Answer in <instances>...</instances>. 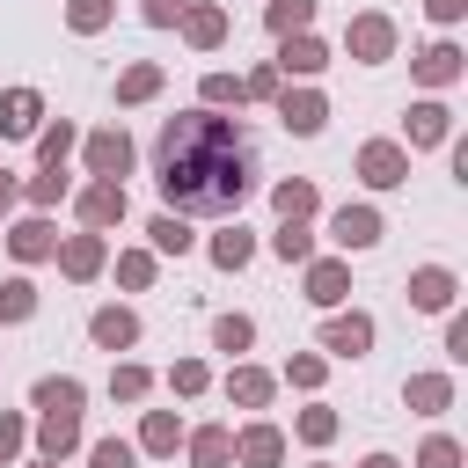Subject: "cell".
Here are the masks:
<instances>
[{
  "label": "cell",
  "instance_id": "1",
  "mask_svg": "<svg viewBox=\"0 0 468 468\" xmlns=\"http://www.w3.org/2000/svg\"><path fill=\"white\" fill-rule=\"evenodd\" d=\"M154 168H161V197L176 212H241V197L256 190L249 132L234 117H212V110L168 117L154 139Z\"/></svg>",
  "mask_w": 468,
  "mask_h": 468
},
{
  "label": "cell",
  "instance_id": "2",
  "mask_svg": "<svg viewBox=\"0 0 468 468\" xmlns=\"http://www.w3.org/2000/svg\"><path fill=\"white\" fill-rule=\"evenodd\" d=\"M344 44H351V58H388V51H395V22H388V15H358V22L344 29Z\"/></svg>",
  "mask_w": 468,
  "mask_h": 468
},
{
  "label": "cell",
  "instance_id": "3",
  "mask_svg": "<svg viewBox=\"0 0 468 468\" xmlns=\"http://www.w3.org/2000/svg\"><path fill=\"white\" fill-rule=\"evenodd\" d=\"M358 176H366L373 190H388V183H402V176H410V161H402V146H395V139H373V146L358 154Z\"/></svg>",
  "mask_w": 468,
  "mask_h": 468
},
{
  "label": "cell",
  "instance_id": "4",
  "mask_svg": "<svg viewBox=\"0 0 468 468\" xmlns=\"http://www.w3.org/2000/svg\"><path fill=\"white\" fill-rule=\"evenodd\" d=\"M88 168H95L102 183H117V176L132 168V139H124V132H95V139H88Z\"/></svg>",
  "mask_w": 468,
  "mask_h": 468
},
{
  "label": "cell",
  "instance_id": "5",
  "mask_svg": "<svg viewBox=\"0 0 468 468\" xmlns=\"http://www.w3.org/2000/svg\"><path fill=\"white\" fill-rule=\"evenodd\" d=\"M37 117H44V95H37V88H7V95H0V132L22 139V132H37Z\"/></svg>",
  "mask_w": 468,
  "mask_h": 468
},
{
  "label": "cell",
  "instance_id": "6",
  "mask_svg": "<svg viewBox=\"0 0 468 468\" xmlns=\"http://www.w3.org/2000/svg\"><path fill=\"white\" fill-rule=\"evenodd\" d=\"M329 234H336L344 249H373V241H380V212H366V205H344V212L329 219Z\"/></svg>",
  "mask_w": 468,
  "mask_h": 468
},
{
  "label": "cell",
  "instance_id": "7",
  "mask_svg": "<svg viewBox=\"0 0 468 468\" xmlns=\"http://www.w3.org/2000/svg\"><path fill=\"white\" fill-rule=\"evenodd\" d=\"M278 117H285V132H300V139H307V132H322L329 102H322L314 88H300V95H285V102H278Z\"/></svg>",
  "mask_w": 468,
  "mask_h": 468
},
{
  "label": "cell",
  "instance_id": "8",
  "mask_svg": "<svg viewBox=\"0 0 468 468\" xmlns=\"http://www.w3.org/2000/svg\"><path fill=\"white\" fill-rule=\"evenodd\" d=\"M322 344H329L336 358H358V351L373 344V322H366V314H336V322L322 329Z\"/></svg>",
  "mask_w": 468,
  "mask_h": 468
},
{
  "label": "cell",
  "instance_id": "9",
  "mask_svg": "<svg viewBox=\"0 0 468 468\" xmlns=\"http://www.w3.org/2000/svg\"><path fill=\"white\" fill-rule=\"evenodd\" d=\"M234 453H241L249 468H278V461H285V439H278L271 424H249V431L234 439Z\"/></svg>",
  "mask_w": 468,
  "mask_h": 468
},
{
  "label": "cell",
  "instance_id": "10",
  "mask_svg": "<svg viewBox=\"0 0 468 468\" xmlns=\"http://www.w3.org/2000/svg\"><path fill=\"white\" fill-rule=\"evenodd\" d=\"M80 219H88V227H110V219H124V183H88V197H80Z\"/></svg>",
  "mask_w": 468,
  "mask_h": 468
},
{
  "label": "cell",
  "instance_id": "11",
  "mask_svg": "<svg viewBox=\"0 0 468 468\" xmlns=\"http://www.w3.org/2000/svg\"><path fill=\"white\" fill-rule=\"evenodd\" d=\"M410 300H417V307H431V314H439V307H453V271L424 263V271L410 278Z\"/></svg>",
  "mask_w": 468,
  "mask_h": 468
},
{
  "label": "cell",
  "instance_id": "12",
  "mask_svg": "<svg viewBox=\"0 0 468 468\" xmlns=\"http://www.w3.org/2000/svg\"><path fill=\"white\" fill-rule=\"evenodd\" d=\"M344 285H351V271H344V263H314V271H307V300H314V307H336V300H344Z\"/></svg>",
  "mask_w": 468,
  "mask_h": 468
},
{
  "label": "cell",
  "instance_id": "13",
  "mask_svg": "<svg viewBox=\"0 0 468 468\" xmlns=\"http://www.w3.org/2000/svg\"><path fill=\"white\" fill-rule=\"evenodd\" d=\"M88 329H95V344H102V351H124V344H132V336H139V322H132V314H124V307H102V314H95V322H88Z\"/></svg>",
  "mask_w": 468,
  "mask_h": 468
},
{
  "label": "cell",
  "instance_id": "14",
  "mask_svg": "<svg viewBox=\"0 0 468 468\" xmlns=\"http://www.w3.org/2000/svg\"><path fill=\"white\" fill-rule=\"evenodd\" d=\"M278 66H285V73H322V66H329V51H322L314 37H285V51H278Z\"/></svg>",
  "mask_w": 468,
  "mask_h": 468
},
{
  "label": "cell",
  "instance_id": "15",
  "mask_svg": "<svg viewBox=\"0 0 468 468\" xmlns=\"http://www.w3.org/2000/svg\"><path fill=\"white\" fill-rule=\"evenodd\" d=\"M446 139V102H417L410 110V146H439Z\"/></svg>",
  "mask_w": 468,
  "mask_h": 468
},
{
  "label": "cell",
  "instance_id": "16",
  "mask_svg": "<svg viewBox=\"0 0 468 468\" xmlns=\"http://www.w3.org/2000/svg\"><path fill=\"white\" fill-rule=\"evenodd\" d=\"M80 446V417H66V410H44V453L58 461V453H73Z\"/></svg>",
  "mask_w": 468,
  "mask_h": 468
},
{
  "label": "cell",
  "instance_id": "17",
  "mask_svg": "<svg viewBox=\"0 0 468 468\" xmlns=\"http://www.w3.org/2000/svg\"><path fill=\"white\" fill-rule=\"evenodd\" d=\"M190 461H197V468H227V461H234V439H227L219 424H205V431L190 439Z\"/></svg>",
  "mask_w": 468,
  "mask_h": 468
},
{
  "label": "cell",
  "instance_id": "18",
  "mask_svg": "<svg viewBox=\"0 0 468 468\" xmlns=\"http://www.w3.org/2000/svg\"><path fill=\"white\" fill-rule=\"evenodd\" d=\"M417 73H424L431 88H446V80L461 73V51H453V44H431V51H417Z\"/></svg>",
  "mask_w": 468,
  "mask_h": 468
},
{
  "label": "cell",
  "instance_id": "19",
  "mask_svg": "<svg viewBox=\"0 0 468 468\" xmlns=\"http://www.w3.org/2000/svg\"><path fill=\"white\" fill-rule=\"evenodd\" d=\"M7 241H15V256H22V263H37V256H51V249H58V241H51V227H44V219H22V227H15V234H7Z\"/></svg>",
  "mask_w": 468,
  "mask_h": 468
},
{
  "label": "cell",
  "instance_id": "20",
  "mask_svg": "<svg viewBox=\"0 0 468 468\" xmlns=\"http://www.w3.org/2000/svg\"><path fill=\"white\" fill-rule=\"evenodd\" d=\"M37 410H66V417H80V380H37Z\"/></svg>",
  "mask_w": 468,
  "mask_h": 468
},
{
  "label": "cell",
  "instance_id": "21",
  "mask_svg": "<svg viewBox=\"0 0 468 468\" xmlns=\"http://www.w3.org/2000/svg\"><path fill=\"white\" fill-rule=\"evenodd\" d=\"M410 402L431 417V410H446V402H453V380H446V373H417V380H410Z\"/></svg>",
  "mask_w": 468,
  "mask_h": 468
},
{
  "label": "cell",
  "instance_id": "22",
  "mask_svg": "<svg viewBox=\"0 0 468 468\" xmlns=\"http://www.w3.org/2000/svg\"><path fill=\"white\" fill-rule=\"evenodd\" d=\"M271 249H278V256H285V263H307V256H314V234H307V227H300V219H285V227H278V234H271Z\"/></svg>",
  "mask_w": 468,
  "mask_h": 468
},
{
  "label": "cell",
  "instance_id": "23",
  "mask_svg": "<svg viewBox=\"0 0 468 468\" xmlns=\"http://www.w3.org/2000/svg\"><path fill=\"white\" fill-rule=\"evenodd\" d=\"M66 271H73V278H95V271H102V241H95V234H73V241H66Z\"/></svg>",
  "mask_w": 468,
  "mask_h": 468
},
{
  "label": "cell",
  "instance_id": "24",
  "mask_svg": "<svg viewBox=\"0 0 468 468\" xmlns=\"http://www.w3.org/2000/svg\"><path fill=\"white\" fill-rule=\"evenodd\" d=\"M227 388H234V402H241V410H263V402H271V373H256V366H241Z\"/></svg>",
  "mask_w": 468,
  "mask_h": 468
},
{
  "label": "cell",
  "instance_id": "25",
  "mask_svg": "<svg viewBox=\"0 0 468 468\" xmlns=\"http://www.w3.org/2000/svg\"><path fill=\"white\" fill-rule=\"evenodd\" d=\"M176 439H183V424H176L168 410H154V417H146V431H139V446H146V453H176Z\"/></svg>",
  "mask_w": 468,
  "mask_h": 468
},
{
  "label": "cell",
  "instance_id": "26",
  "mask_svg": "<svg viewBox=\"0 0 468 468\" xmlns=\"http://www.w3.org/2000/svg\"><path fill=\"white\" fill-rule=\"evenodd\" d=\"M183 22H190V44H219L227 37V15L219 7H183Z\"/></svg>",
  "mask_w": 468,
  "mask_h": 468
},
{
  "label": "cell",
  "instance_id": "27",
  "mask_svg": "<svg viewBox=\"0 0 468 468\" xmlns=\"http://www.w3.org/2000/svg\"><path fill=\"white\" fill-rule=\"evenodd\" d=\"M314 22V0H271V29L278 37H292V29H307Z\"/></svg>",
  "mask_w": 468,
  "mask_h": 468
},
{
  "label": "cell",
  "instance_id": "28",
  "mask_svg": "<svg viewBox=\"0 0 468 468\" xmlns=\"http://www.w3.org/2000/svg\"><path fill=\"white\" fill-rule=\"evenodd\" d=\"M271 197H278V212H285V219H307V212H314V183H278Z\"/></svg>",
  "mask_w": 468,
  "mask_h": 468
},
{
  "label": "cell",
  "instance_id": "29",
  "mask_svg": "<svg viewBox=\"0 0 468 468\" xmlns=\"http://www.w3.org/2000/svg\"><path fill=\"white\" fill-rule=\"evenodd\" d=\"M154 249H168V256H183V249H190V227H183V212H161V219H154Z\"/></svg>",
  "mask_w": 468,
  "mask_h": 468
},
{
  "label": "cell",
  "instance_id": "30",
  "mask_svg": "<svg viewBox=\"0 0 468 468\" xmlns=\"http://www.w3.org/2000/svg\"><path fill=\"white\" fill-rule=\"evenodd\" d=\"M249 249H256V241H249L241 227H227V234L212 241V263H227V271H241V263H249Z\"/></svg>",
  "mask_w": 468,
  "mask_h": 468
},
{
  "label": "cell",
  "instance_id": "31",
  "mask_svg": "<svg viewBox=\"0 0 468 468\" xmlns=\"http://www.w3.org/2000/svg\"><path fill=\"white\" fill-rule=\"evenodd\" d=\"M29 307H37V285H29V278H7V285H0V314H7V322H22Z\"/></svg>",
  "mask_w": 468,
  "mask_h": 468
},
{
  "label": "cell",
  "instance_id": "32",
  "mask_svg": "<svg viewBox=\"0 0 468 468\" xmlns=\"http://www.w3.org/2000/svg\"><path fill=\"white\" fill-rule=\"evenodd\" d=\"M249 336H256V329H249V314H219V322H212V344H219V351H241Z\"/></svg>",
  "mask_w": 468,
  "mask_h": 468
},
{
  "label": "cell",
  "instance_id": "33",
  "mask_svg": "<svg viewBox=\"0 0 468 468\" xmlns=\"http://www.w3.org/2000/svg\"><path fill=\"white\" fill-rule=\"evenodd\" d=\"M154 88H161V73H154V66H132V73L117 80V95H124V102H146Z\"/></svg>",
  "mask_w": 468,
  "mask_h": 468
},
{
  "label": "cell",
  "instance_id": "34",
  "mask_svg": "<svg viewBox=\"0 0 468 468\" xmlns=\"http://www.w3.org/2000/svg\"><path fill=\"white\" fill-rule=\"evenodd\" d=\"M88 468H139V453H132L124 439H102V446L88 453Z\"/></svg>",
  "mask_w": 468,
  "mask_h": 468
},
{
  "label": "cell",
  "instance_id": "35",
  "mask_svg": "<svg viewBox=\"0 0 468 468\" xmlns=\"http://www.w3.org/2000/svg\"><path fill=\"white\" fill-rule=\"evenodd\" d=\"M110 395H117V402H139V395H146V373H139V366H117V373H110Z\"/></svg>",
  "mask_w": 468,
  "mask_h": 468
},
{
  "label": "cell",
  "instance_id": "36",
  "mask_svg": "<svg viewBox=\"0 0 468 468\" xmlns=\"http://www.w3.org/2000/svg\"><path fill=\"white\" fill-rule=\"evenodd\" d=\"M110 22V0H73V29L88 37V29H102Z\"/></svg>",
  "mask_w": 468,
  "mask_h": 468
},
{
  "label": "cell",
  "instance_id": "37",
  "mask_svg": "<svg viewBox=\"0 0 468 468\" xmlns=\"http://www.w3.org/2000/svg\"><path fill=\"white\" fill-rule=\"evenodd\" d=\"M417 468H461V446H453V439H431V446L417 453Z\"/></svg>",
  "mask_w": 468,
  "mask_h": 468
},
{
  "label": "cell",
  "instance_id": "38",
  "mask_svg": "<svg viewBox=\"0 0 468 468\" xmlns=\"http://www.w3.org/2000/svg\"><path fill=\"white\" fill-rule=\"evenodd\" d=\"M205 102H241V80L234 73H205Z\"/></svg>",
  "mask_w": 468,
  "mask_h": 468
},
{
  "label": "cell",
  "instance_id": "39",
  "mask_svg": "<svg viewBox=\"0 0 468 468\" xmlns=\"http://www.w3.org/2000/svg\"><path fill=\"white\" fill-rule=\"evenodd\" d=\"M329 431H336V417H329V410H307V417H300V439H314V446H322Z\"/></svg>",
  "mask_w": 468,
  "mask_h": 468
},
{
  "label": "cell",
  "instance_id": "40",
  "mask_svg": "<svg viewBox=\"0 0 468 468\" xmlns=\"http://www.w3.org/2000/svg\"><path fill=\"white\" fill-rule=\"evenodd\" d=\"M66 146H73V124H58V132H44V161H51V168L66 161Z\"/></svg>",
  "mask_w": 468,
  "mask_h": 468
},
{
  "label": "cell",
  "instance_id": "41",
  "mask_svg": "<svg viewBox=\"0 0 468 468\" xmlns=\"http://www.w3.org/2000/svg\"><path fill=\"white\" fill-rule=\"evenodd\" d=\"M197 388H205V366L183 358V366H176V395H197Z\"/></svg>",
  "mask_w": 468,
  "mask_h": 468
},
{
  "label": "cell",
  "instance_id": "42",
  "mask_svg": "<svg viewBox=\"0 0 468 468\" xmlns=\"http://www.w3.org/2000/svg\"><path fill=\"white\" fill-rule=\"evenodd\" d=\"M241 95H278V66H263V73H249V80H241Z\"/></svg>",
  "mask_w": 468,
  "mask_h": 468
},
{
  "label": "cell",
  "instance_id": "43",
  "mask_svg": "<svg viewBox=\"0 0 468 468\" xmlns=\"http://www.w3.org/2000/svg\"><path fill=\"white\" fill-rule=\"evenodd\" d=\"M58 190H66V176H58V168H51V176H37V183H29V197H37V205H51V197H58Z\"/></svg>",
  "mask_w": 468,
  "mask_h": 468
},
{
  "label": "cell",
  "instance_id": "44",
  "mask_svg": "<svg viewBox=\"0 0 468 468\" xmlns=\"http://www.w3.org/2000/svg\"><path fill=\"white\" fill-rule=\"evenodd\" d=\"M117 278H124V285H146V278H154V263H146V256H124V263H117Z\"/></svg>",
  "mask_w": 468,
  "mask_h": 468
},
{
  "label": "cell",
  "instance_id": "45",
  "mask_svg": "<svg viewBox=\"0 0 468 468\" xmlns=\"http://www.w3.org/2000/svg\"><path fill=\"white\" fill-rule=\"evenodd\" d=\"M190 0H146V22H183Z\"/></svg>",
  "mask_w": 468,
  "mask_h": 468
},
{
  "label": "cell",
  "instance_id": "46",
  "mask_svg": "<svg viewBox=\"0 0 468 468\" xmlns=\"http://www.w3.org/2000/svg\"><path fill=\"white\" fill-rule=\"evenodd\" d=\"M446 351H453V358H468V322H461V314L446 322Z\"/></svg>",
  "mask_w": 468,
  "mask_h": 468
},
{
  "label": "cell",
  "instance_id": "47",
  "mask_svg": "<svg viewBox=\"0 0 468 468\" xmlns=\"http://www.w3.org/2000/svg\"><path fill=\"white\" fill-rule=\"evenodd\" d=\"M15 446H22V424H15V417H0V461H7Z\"/></svg>",
  "mask_w": 468,
  "mask_h": 468
},
{
  "label": "cell",
  "instance_id": "48",
  "mask_svg": "<svg viewBox=\"0 0 468 468\" xmlns=\"http://www.w3.org/2000/svg\"><path fill=\"white\" fill-rule=\"evenodd\" d=\"M431 15H439V22H461V15H468V0H431Z\"/></svg>",
  "mask_w": 468,
  "mask_h": 468
},
{
  "label": "cell",
  "instance_id": "49",
  "mask_svg": "<svg viewBox=\"0 0 468 468\" xmlns=\"http://www.w3.org/2000/svg\"><path fill=\"white\" fill-rule=\"evenodd\" d=\"M7 197H15V183H7V176H0V212H7Z\"/></svg>",
  "mask_w": 468,
  "mask_h": 468
},
{
  "label": "cell",
  "instance_id": "50",
  "mask_svg": "<svg viewBox=\"0 0 468 468\" xmlns=\"http://www.w3.org/2000/svg\"><path fill=\"white\" fill-rule=\"evenodd\" d=\"M366 468H395V461H388V453H373V461H366Z\"/></svg>",
  "mask_w": 468,
  "mask_h": 468
}]
</instances>
